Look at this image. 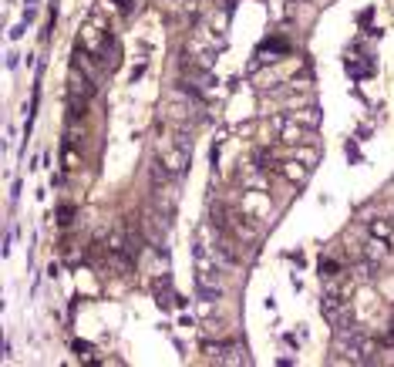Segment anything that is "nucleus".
Wrapping results in <instances>:
<instances>
[{
  "label": "nucleus",
  "instance_id": "nucleus-1",
  "mask_svg": "<svg viewBox=\"0 0 394 367\" xmlns=\"http://www.w3.org/2000/svg\"><path fill=\"white\" fill-rule=\"evenodd\" d=\"M169 226H172V213H166V209H149V213H145V236H149V243L155 250L166 246Z\"/></svg>",
  "mask_w": 394,
  "mask_h": 367
},
{
  "label": "nucleus",
  "instance_id": "nucleus-2",
  "mask_svg": "<svg viewBox=\"0 0 394 367\" xmlns=\"http://www.w3.org/2000/svg\"><path fill=\"white\" fill-rule=\"evenodd\" d=\"M277 128H280V138L286 145L300 149V145H310L314 142V128H307L300 121H286V118H277Z\"/></svg>",
  "mask_w": 394,
  "mask_h": 367
},
{
  "label": "nucleus",
  "instance_id": "nucleus-3",
  "mask_svg": "<svg viewBox=\"0 0 394 367\" xmlns=\"http://www.w3.org/2000/svg\"><path fill=\"white\" fill-rule=\"evenodd\" d=\"M212 361H219V364H246L243 350L236 347V344H226V347H216V350H212Z\"/></svg>",
  "mask_w": 394,
  "mask_h": 367
},
{
  "label": "nucleus",
  "instance_id": "nucleus-4",
  "mask_svg": "<svg viewBox=\"0 0 394 367\" xmlns=\"http://www.w3.org/2000/svg\"><path fill=\"white\" fill-rule=\"evenodd\" d=\"M175 297H179V293H172L169 276L155 280V300H159V307H169V304H175Z\"/></svg>",
  "mask_w": 394,
  "mask_h": 367
},
{
  "label": "nucleus",
  "instance_id": "nucleus-5",
  "mask_svg": "<svg viewBox=\"0 0 394 367\" xmlns=\"http://www.w3.org/2000/svg\"><path fill=\"white\" fill-rule=\"evenodd\" d=\"M293 121H300V125H307V128H317L320 112L317 108H300V112H293Z\"/></svg>",
  "mask_w": 394,
  "mask_h": 367
},
{
  "label": "nucleus",
  "instance_id": "nucleus-6",
  "mask_svg": "<svg viewBox=\"0 0 394 367\" xmlns=\"http://www.w3.org/2000/svg\"><path fill=\"white\" fill-rule=\"evenodd\" d=\"M371 232H374L377 239H388V236H391V219H374V223H371Z\"/></svg>",
  "mask_w": 394,
  "mask_h": 367
},
{
  "label": "nucleus",
  "instance_id": "nucleus-7",
  "mask_svg": "<svg viewBox=\"0 0 394 367\" xmlns=\"http://www.w3.org/2000/svg\"><path fill=\"white\" fill-rule=\"evenodd\" d=\"M320 276H323V280H334V276H340V267L337 263H334V260H323V263H320Z\"/></svg>",
  "mask_w": 394,
  "mask_h": 367
},
{
  "label": "nucleus",
  "instance_id": "nucleus-8",
  "mask_svg": "<svg viewBox=\"0 0 394 367\" xmlns=\"http://www.w3.org/2000/svg\"><path fill=\"white\" fill-rule=\"evenodd\" d=\"M71 219H75V206H61V209H57V223H61V226H68Z\"/></svg>",
  "mask_w": 394,
  "mask_h": 367
},
{
  "label": "nucleus",
  "instance_id": "nucleus-9",
  "mask_svg": "<svg viewBox=\"0 0 394 367\" xmlns=\"http://www.w3.org/2000/svg\"><path fill=\"white\" fill-rule=\"evenodd\" d=\"M388 340H391V344H394V320H391V334H388Z\"/></svg>",
  "mask_w": 394,
  "mask_h": 367
}]
</instances>
